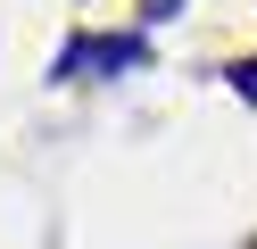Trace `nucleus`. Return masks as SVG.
<instances>
[{
	"instance_id": "obj_2",
	"label": "nucleus",
	"mask_w": 257,
	"mask_h": 249,
	"mask_svg": "<svg viewBox=\"0 0 257 249\" xmlns=\"http://www.w3.org/2000/svg\"><path fill=\"white\" fill-rule=\"evenodd\" d=\"M232 92H240V100H257V58H240V66H232Z\"/></svg>"
},
{
	"instance_id": "obj_1",
	"label": "nucleus",
	"mask_w": 257,
	"mask_h": 249,
	"mask_svg": "<svg viewBox=\"0 0 257 249\" xmlns=\"http://www.w3.org/2000/svg\"><path fill=\"white\" fill-rule=\"evenodd\" d=\"M133 66H150V33H100V25H83V33H67L58 42V58H50V83H91V75H133Z\"/></svg>"
}]
</instances>
